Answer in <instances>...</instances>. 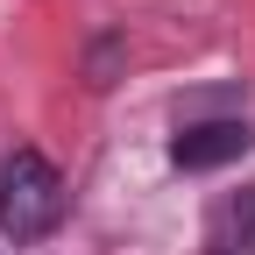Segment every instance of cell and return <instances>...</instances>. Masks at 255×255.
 I'll use <instances>...</instances> for the list:
<instances>
[{"mask_svg":"<svg viewBox=\"0 0 255 255\" xmlns=\"http://www.w3.org/2000/svg\"><path fill=\"white\" fill-rule=\"evenodd\" d=\"M64 220V177L43 149L0 156V234L7 241H43Z\"/></svg>","mask_w":255,"mask_h":255,"instance_id":"1","label":"cell"},{"mask_svg":"<svg viewBox=\"0 0 255 255\" xmlns=\"http://www.w3.org/2000/svg\"><path fill=\"white\" fill-rule=\"evenodd\" d=\"M241 149H248V121H191V128H177L170 163L177 170H213V163H234Z\"/></svg>","mask_w":255,"mask_h":255,"instance_id":"2","label":"cell"},{"mask_svg":"<svg viewBox=\"0 0 255 255\" xmlns=\"http://www.w3.org/2000/svg\"><path fill=\"white\" fill-rule=\"evenodd\" d=\"M206 255H255V184L220 199L213 227H206Z\"/></svg>","mask_w":255,"mask_h":255,"instance_id":"3","label":"cell"}]
</instances>
